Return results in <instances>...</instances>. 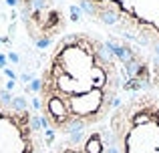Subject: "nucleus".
<instances>
[{
  "instance_id": "1",
  "label": "nucleus",
  "mask_w": 159,
  "mask_h": 153,
  "mask_svg": "<svg viewBox=\"0 0 159 153\" xmlns=\"http://www.w3.org/2000/svg\"><path fill=\"white\" fill-rule=\"evenodd\" d=\"M123 67L97 32H66L52 44L36 83V111L58 139L101 127L121 105Z\"/></svg>"
},
{
  "instance_id": "2",
  "label": "nucleus",
  "mask_w": 159,
  "mask_h": 153,
  "mask_svg": "<svg viewBox=\"0 0 159 153\" xmlns=\"http://www.w3.org/2000/svg\"><path fill=\"white\" fill-rule=\"evenodd\" d=\"M77 4L119 38L159 56V0H77Z\"/></svg>"
},
{
  "instance_id": "3",
  "label": "nucleus",
  "mask_w": 159,
  "mask_h": 153,
  "mask_svg": "<svg viewBox=\"0 0 159 153\" xmlns=\"http://www.w3.org/2000/svg\"><path fill=\"white\" fill-rule=\"evenodd\" d=\"M105 125L115 153H159V93L129 95Z\"/></svg>"
},
{
  "instance_id": "4",
  "label": "nucleus",
  "mask_w": 159,
  "mask_h": 153,
  "mask_svg": "<svg viewBox=\"0 0 159 153\" xmlns=\"http://www.w3.org/2000/svg\"><path fill=\"white\" fill-rule=\"evenodd\" d=\"M44 131L39 111L12 93L0 69V153H48Z\"/></svg>"
},
{
  "instance_id": "5",
  "label": "nucleus",
  "mask_w": 159,
  "mask_h": 153,
  "mask_svg": "<svg viewBox=\"0 0 159 153\" xmlns=\"http://www.w3.org/2000/svg\"><path fill=\"white\" fill-rule=\"evenodd\" d=\"M48 153H115L107 125L83 131L79 135L58 139Z\"/></svg>"
}]
</instances>
